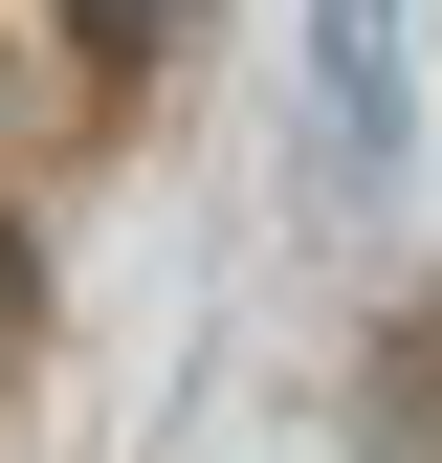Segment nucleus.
Returning a JSON list of instances; mask_svg holds the SVG:
<instances>
[{
	"label": "nucleus",
	"instance_id": "obj_1",
	"mask_svg": "<svg viewBox=\"0 0 442 463\" xmlns=\"http://www.w3.org/2000/svg\"><path fill=\"white\" fill-rule=\"evenodd\" d=\"M310 155L399 177V0H310Z\"/></svg>",
	"mask_w": 442,
	"mask_h": 463
},
{
	"label": "nucleus",
	"instance_id": "obj_2",
	"mask_svg": "<svg viewBox=\"0 0 442 463\" xmlns=\"http://www.w3.org/2000/svg\"><path fill=\"white\" fill-rule=\"evenodd\" d=\"M89 23H110V44H178V23H199V0H89Z\"/></svg>",
	"mask_w": 442,
	"mask_h": 463
}]
</instances>
